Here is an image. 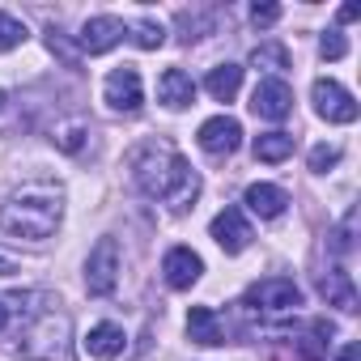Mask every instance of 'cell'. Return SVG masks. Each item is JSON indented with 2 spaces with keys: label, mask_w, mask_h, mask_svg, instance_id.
<instances>
[{
  "label": "cell",
  "mask_w": 361,
  "mask_h": 361,
  "mask_svg": "<svg viewBox=\"0 0 361 361\" xmlns=\"http://www.w3.org/2000/svg\"><path fill=\"white\" fill-rule=\"evenodd\" d=\"M128 166H132L136 188L149 200H166L174 213L192 209L196 196H200V174L188 166L183 153H178L174 145H166V140H145L140 149H132Z\"/></svg>",
  "instance_id": "1"
},
{
  "label": "cell",
  "mask_w": 361,
  "mask_h": 361,
  "mask_svg": "<svg viewBox=\"0 0 361 361\" xmlns=\"http://www.w3.org/2000/svg\"><path fill=\"white\" fill-rule=\"evenodd\" d=\"M64 221V188L35 178L0 204V230L13 238H51Z\"/></svg>",
  "instance_id": "2"
},
{
  "label": "cell",
  "mask_w": 361,
  "mask_h": 361,
  "mask_svg": "<svg viewBox=\"0 0 361 361\" xmlns=\"http://www.w3.org/2000/svg\"><path fill=\"white\" fill-rule=\"evenodd\" d=\"M60 302L47 298V306H35L30 323L22 327V353L35 361H73V319L56 310Z\"/></svg>",
  "instance_id": "3"
},
{
  "label": "cell",
  "mask_w": 361,
  "mask_h": 361,
  "mask_svg": "<svg viewBox=\"0 0 361 361\" xmlns=\"http://www.w3.org/2000/svg\"><path fill=\"white\" fill-rule=\"evenodd\" d=\"M247 306L259 310V314H298L302 306V289L289 281V276H264L247 289Z\"/></svg>",
  "instance_id": "4"
},
{
  "label": "cell",
  "mask_w": 361,
  "mask_h": 361,
  "mask_svg": "<svg viewBox=\"0 0 361 361\" xmlns=\"http://www.w3.org/2000/svg\"><path fill=\"white\" fill-rule=\"evenodd\" d=\"M119 285V243L115 238H98L90 259H85V289L90 298H106Z\"/></svg>",
  "instance_id": "5"
},
{
  "label": "cell",
  "mask_w": 361,
  "mask_h": 361,
  "mask_svg": "<svg viewBox=\"0 0 361 361\" xmlns=\"http://www.w3.org/2000/svg\"><path fill=\"white\" fill-rule=\"evenodd\" d=\"M310 98H314L319 119H327V123H353L357 119V98L340 81H331V77H319L314 90H310Z\"/></svg>",
  "instance_id": "6"
},
{
  "label": "cell",
  "mask_w": 361,
  "mask_h": 361,
  "mask_svg": "<svg viewBox=\"0 0 361 361\" xmlns=\"http://www.w3.org/2000/svg\"><path fill=\"white\" fill-rule=\"evenodd\" d=\"M102 98L111 111H123V115H136L140 102H145V90H140V73L136 68H111L106 81H102Z\"/></svg>",
  "instance_id": "7"
},
{
  "label": "cell",
  "mask_w": 361,
  "mask_h": 361,
  "mask_svg": "<svg viewBox=\"0 0 361 361\" xmlns=\"http://www.w3.org/2000/svg\"><path fill=\"white\" fill-rule=\"evenodd\" d=\"M209 234H213V243H217L226 255H243V251L251 247V238H255V230H251V221H247L243 209H221V213L213 217Z\"/></svg>",
  "instance_id": "8"
},
{
  "label": "cell",
  "mask_w": 361,
  "mask_h": 361,
  "mask_svg": "<svg viewBox=\"0 0 361 361\" xmlns=\"http://www.w3.org/2000/svg\"><path fill=\"white\" fill-rule=\"evenodd\" d=\"M123 35H128V26H123L119 18H111V13H98V18H90V22L81 26V35H77V47H81L85 56H106L111 47H119V43H123Z\"/></svg>",
  "instance_id": "9"
},
{
  "label": "cell",
  "mask_w": 361,
  "mask_h": 361,
  "mask_svg": "<svg viewBox=\"0 0 361 361\" xmlns=\"http://www.w3.org/2000/svg\"><path fill=\"white\" fill-rule=\"evenodd\" d=\"M200 149L209 153V157H230L238 145H243V123L234 119V115H213V119H204L200 123Z\"/></svg>",
  "instance_id": "10"
},
{
  "label": "cell",
  "mask_w": 361,
  "mask_h": 361,
  "mask_svg": "<svg viewBox=\"0 0 361 361\" xmlns=\"http://www.w3.org/2000/svg\"><path fill=\"white\" fill-rule=\"evenodd\" d=\"M251 111L259 115V119H285L289 111H293V90H289V81L285 77H264L259 85H255V94H251Z\"/></svg>",
  "instance_id": "11"
},
{
  "label": "cell",
  "mask_w": 361,
  "mask_h": 361,
  "mask_svg": "<svg viewBox=\"0 0 361 361\" xmlns=\"http://www.w3.org/2000/svg\"><path fill=\"white\" fill-rule=\"evenodd\" d=\"M200 272H204V259L192 247H170L161 255V276H166L170 289H192L200 281Z\"/></svg>",
  "instance_id": "12"
},
{
  "label": "cell",
  "mask_w": 361,
  "mask_h": 361,
  "mask_svg": "<svg viewBox=\"0 0 361 361\" xmlns=\"http://www.w3.org/2000/svg\"><path fill=\"white\" fill-rule=\"evenodd\" d=\"M157 102L166 111H188L196 102V81L183 73V68H166L157 77Z\"/></svg>",
  "instance_id": "13"
},
{
  "label": "cell",
  "mask_w": 361,
  "mask_h": 361,
  "mask_svg": "<svg viewBox=\"0 0 361 361\" xmlns=\"http://www.w3.org/2000/svg\"><path fill=\"white\" fill-rule=\"evenodd\" d=\"M243 204H247L255 217L276 221V217L289 209V196H285V188H276V183H251L247 196H243Z\"/></svg>",
  "instance_id": "14"
},
{
  "label": "cell",
  "mask_w": 361,
  "mask_h": 361,
  "mask_svg": "<svg viewBox=\"0 0 361 361\" xmlns=\"http://www.w3.org/2000/svg\"><path fill=\"white\" fill-rule=\"evenodd\" d=\"M188 336H192L196 344H204V348H217V344H226L221 314H217L213 306H192V310H188Z\"/></svg>",
  "instance_id": "15"
},
{
  "label": "cell",
  "mask_w": 361,
  "mask_h": 361,
  "mask_svg": "<svg viewBox=\"0 0 361 361\" xmlns=\"http://www.w3.org/2000/svg\"><path fill=\"white\" fill-rule=\"evenodd\" d=\"M319 293L327 298V306H340V310H357V289H353V276L344 268H327L319 276Z\"/></svg>",
  "instance_id": "16"
},
{
  "label": "cell",
  "mask_w": 361,
  "mask_h": 361,
  "mask_svg": "<svg viewBox=\"0 0 361 361\" xmlns=\"http://www.w3.org/2000/svg\"><path fill=\"white\" fill-rule=\"evenodd\" d=\"M123 344H128V340H123V327H115V323H98V327H90V336H85V353L98 357V361L119 357Z\"/></svg>",
  "instance_id": "17"
},
{
  "label": "cell",
  "mask_w": 361,
  "mask_h": 361,
  "mask_svg": "<svg viewBox=\"0 0 361 361\" xmlns=\"http://www.w3.org/2000/svg\"><path fill=\"white\" fill-rule=\"evenodd\" d=\"M204 90H209L217 102H234L238 90H243V68H238V64H217V68H209Z\"/></svg>",
  "instance_id": "18"
},
{
  "label": "cell",
  "mask_w": 361,
  "mask_h": 361,
  "mask_svg": "<svg viewBox=\"0 0 361 361\" xmlns=\"http://www.w3.org/2000/svg\"><path fill=\"white\" fill-rule=\"evenodd\" d=\"M251 68H255V73H268V77H281V73L289 68L285 43H259V47L251 51Z\"/></svg>",
  "instance_id": "19"
},
{
  "label": "cell",
  "mask_w": 361,
  "mask_h": 361,
  "mask_svg": "<svg viewBox=\"0 0 361 361\" xmlns=\"http://www.w3.org/2000/svg\"><path fill=\"white\" fill-rule=\"evenodd\" d=\"M255 157L259 161H285V157H293V136L289 132H264V136H255Z\"/></svg>",
  "instance_id": "20"
},
{
  "label": "cell",
  "mask_w": 361,
  "mask_h": 361,
  "mask_svg": "<svg viewBox=\"0 0 361 361\" xmlns=\"http://www.w3.org/2000/svg\"><path fill=\"white\" fill-rule=\"evenodd\" d=\"M26 22L22 18H13V13H0V56L5 51H13V47H22L26 43Z\"/></svg>",
  "instance_id": "21"
},
{
  "label": "cell",
  "mask_w": 361,
  "mask_h": 361,
  "mask_svg": "<svg viewBox=\"0 0 361 361\" xmlns=\"http://www.w3.org/2000/svg\"><path fill=\"white\" fill-rule=\"evenodd\" d=\"M132 43H136V47H145V51H157V47L166 43V30H161V22H153V18H140V22L132 26Z\"/></svg>",
  "instance_id": "22"
},
{
  "label": "cell",
  "mask_w": 361,
  "mask_h": 361,
  "mask_svg": "<svg viewBox=\"0 0 361 361\" xmlns=\"http://www.w3.org/2000/svg\"><path fill=\"white\" fill-rule=\"evenodd\" d=\"M336 161H340V145H314L310 149V170L314 174H327Z\"/></svg>",
  "instance_id": "23"
},
{
  "label": "cell",
  "mask_w": 361,
  "mask_h": 361,
  "mask_svg": "<svg viewBox=\"0 0 361 361\" xmlns=\"http://www.w3.org/2000/svg\"><path fill=\"white\" fill-rule=\"evenodd\" d=\"M319 51H323V60H344V56H348V39H344L340 30H327V35L319 39Z\"/></svg>",
  "instance_id": "24"
},
{
  "label": "cell",
  "mask_w": 361,
  "mask_h": 361,
  "mask_svg": "<svg viewBox=\"0 0 361 361\" xmlns=\"http://www.w3.org/2000/svg\"><path fill=\"white\" fill-rule=\"evenodd\" d=\"M298 353H302L306 361H323V357H327V340H323L319 331H310V336L298 340Z\"/></svg>",
  "instance_id": "25"
},
{
  "label": "cell",
  "mask_w": 361,
  "mask_h": 361,
  "mask_svg": "<svg viewBox=\"0 0 361 361\" xmlns=\"http://www.w3.org/2000/svg\"><path fill=\"white\" fill-rule=\"evenodd\" d=\"M81 136H85V123H68V128L56 132V145L68 149V153H77V149H81Z\"/></svg>",
  "instance_id": "26"
},
{
  "label": "cell",
  "mask_w": 361,
  "mask_h": 361,
  "mask_svg": "<svg viewBox=\"0 0 361 361\" xmlns=\"http://www.w3.org/2000/svg\"><path fill=\"white\" fill-rule=\"evenodd\" d=\"M251 22L255 26H276L281 22V5H251Z\"/></svg>",
  "instance_id": "27"
},
{
  "label": "cell",
  "mask_w": 361,
  "mask_h": 361,
  "mask_svg": "<svg viewBox=\"0 0 361 361\" xmlns=\"http://www.w3.org/2000/svg\"><path fill=\"white\" fill-rule=\"evenodd\" d=\"M47 47H51V56H64L68 64H77V51L68 47V39H64L60 30H47Z\"/></svg>",
  "instance_id": "28"
},
{
  "label": "cell",
  "mask_w": 361,
  "mask_h": 361,
  "mask_svg": "<svg viewBox=\"0 0 361 361\" xmlns=\"http://www.w3.org/2000/svg\"><path fill=\"white\" fill-rule=\"evenodd\" d=\"M348 247H353V213H348V217H344V226L331 234V251H336V255H344Z\"/></svg>",
  "instance_id": "29"
},
{
  "label": "cell",
  "mask_w": 361,
  "mask_h": 361,
  "mask_svg": "<svg viewBox=\"0 0 361 361\" xmlns=\"http://www.w3.org/2000/svg\"><path fill=\"white\" fill-rule=\"evenodd\" d=\"M336 361H361V348L348 340V344H340V353H336Z\"/></svg>",
  "instance_id": "30"
},
{
  "label": "cell",
  "mask_w": 361,
  "mask_h": 361,
  "mask_svg": "<svg viewBox=\"0 0 361 361\" xmlns=\"http://www.w3.org/2000/svg\"><path fill=\"white\" fill-rule=\"evenodd\" d=\"M13 272H18V259L9 251H0V276H13Z\"/></svg>",
  "instance_id": "31"
},
{
  "label": "cell",
  "mask_w": 361,
  "mask_h": 361,
  "mask_svg": "<svg viewBox=\"0 0 361 361\" xmlns=\"http://www.w3.org/2000/svg\"><path fill=\"white\" fill-rule=\"evenodd\" d=\"M5 327H9V306L0 302V331H5Z\"/></svg>",
  "instance_id": "32"
},
{
  "label": "cell",
  "mask_w": 361,
  "mask_h": 361,
  "mask_svg": "<svg viewBox=\"0 0 361 361\" xmlns=\"http://www.w3.org/2000/svg\"><path fill=\"white\" fill-rule=\"evenodd\" d=\"M0 111H5V90H0Z\"/></svg>",
  "instance_id": "33"
}]
</instances>
